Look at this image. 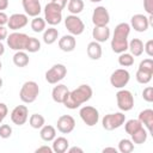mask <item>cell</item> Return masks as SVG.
I'll list each match as a JSON object with an SVG mask.
<instances>
[{
  "label": "cell",
  "instance_id": "7",
  "mask_svg": "<svg viewBox=\"0 0 153 153\" xmlns=\"http://www.w3.org/2000/svg\"><path fill=\"white\" fill-rule=\"evenodd\" d=\"M116 100L117 106L121 111H130L134 108V96L128 90L120 88V91L116 93Z\"/></svg>",
  "mask_w": 153,
  "mask_h": 153
},
{
  "label": "cell",
  "instance_id": "48",
  "mask_svg": "<svg viewBox=\"0 0 153 153\" xmlns=\"http://www.w3.org/2000/svg\"><path fill=\"white\" fill-rule=\"evenodd\" d=\"M102 152H103V153H106V152H114V153H117V148H115V147H105V148H103Z\"/></svg>",
  "mask_w": 153,
  "mask_h": 153
},
{
  "label": "cell",
  "instance_id": "26",
  "mask_svg": "<svg viewBox=\"0 0 153 153\" xmlns=\"http://www.w3.org/2000/svg\"><path fill=\"white\" fill-rule=\"evenodd\" d=\"M29 55L27 53H25L24 50H18L16 51V54L13 55V63L14 66L19 67V68H23V67H26L29 65Z\"/></svg>",
  "mask_w": 153,
  "mask_h": 153
},
{
  "label": "cell",
  "instance_id": "12",
  "mask_svg": "<svg viewBox=\"0 0 153 153\" xmlns=\"http://www.w3.org/2000/svg\"><path fill=\"white\" fill-rule=\"evenodd\" d=\"M110 22V14L104 6H97L92 13V23L94 26H106Z\"/></svg>",
  "mask_w": 153,
  "mask_h": 153
},
{
  "label": "cell",
  "instance_id": "31",
  "mask_svg": "<svg viewBox=\"0 0 153 153\" xmlns=\"http://www.w3.org/2000/svg\"><path fill=\"white\" fill-rule=\"evenodd\" d=\"M152 76H153L152 72H147V71H143V69H140V68H137V72H136V75H135L136 81L139 84H142V85L148 84L152 80Z\"/></svg>",
  "mask_w": 153,
  "mask_h": 153
},
{
  "label": "cell",
  "instance_id": "21",
  "mask_svg": "<svg viewBox=\"0 0 153 153\" xmlns=\"http://www.w3.org/2000/svg\"><path fill=\"white\" fill-rule=\"evenodd\" d=\"M68 92H69V90H68V87L66 85H63V84H56V86H54V88L51 91V98H53V100L55 103L62 104Z\"/></svg>",
  "mask_w": 153,
  "mask_h": 153
},
{
  "label": "cell",
  "instance_id": "1",
  "mask_svg": "<svg viewBox=\"0 0 153 153\" xmlns=\"http://www.w3.org/2000/svg\"><path fill=\"white\" fill-rule=\"evenodd\" d=\"M92 94H93L92 87L90 85L84 84V85H80L79 87L74 88L73 91H69L62 104L67 109L74 110L76 108H79L80 105H82L84 103L88 102L91 99Z\"/></svg>",
  "mask_w": 153,
  "mask_h": 153
},
{
  "label": "cell",
  "instance_id": "2",
  "mask_svg": "<svg viewBox=\"0 0 153 153\" xmlns=\"http://www.w3.org/2000/svg\"><path fill=\"white\" fill-rule=\"evenodd\" d=\"M130 29L131 27L128 23H120L116 25L111 38V49L114 53L121 54L128 49V37Z\"/></svg>",
  "mask_w": 153,
  "mask_h": 153
},
{
  "label": "cell",
  "instance_id": "29",
  "mask_svg": "<svg viewBox=\"0 0 153 153\" xmlns=\"http://www.w3.org/2000/svg\"><path fill=\"white\" fill-rule=\"evenodd\" d=\"M84 1L82 0H69L67 4V10L71 14H79L84 10Z\"/></svg>",
  "mask_w": 153,
  "mask_h": 153
},
{
  "label": "cell",
  "instance_id": "51",
  "mask_svg": "<svg viewBox=\"0 0 153 153\" xmlns=\"http://www.w3.org/2000/svg\"><path fill=\"white\" fill-rule=\"evenodd\" d=\"M91 2H100V1H103V0H90Z\"/></svg>",
  "mask_w": 153,
  "mask_h": 153
},
{
  "label": "cell",
  "instance_id": "43",
  "mask_svg": "<svg viewBox=\"0 0 153 153\" xmlns=\"http://www.w3.org/2000/svg\"><path fill=\"white\" fill-rule=\"evenodd\" d=\"M8 36V30L5 25H0V41L6 39Z\"/></svg>",
  "mask_w": 153,
  "mask_h": 153
},
{
  "label": "cell",
  "instance_id": "10",
  "mask_svg": "<svg viewBox=\"0 0 153 153\" xmlns=\"http://www.w3.org/2000/svg\"><path fill=\"white\" fill-rule=\"evenodd\" d=\"M80 118L87 127H93L98 123L99 121V111L91 105H85L80 109L79 111Z\"/></svg>",
  "mask_w": 153,
  "mask_h": 153
},
{
  "label": "cell",
  "instance_id": "42",
  "mask_svg": "<svg viewBox=\"0 0 153 153\" xmlns=\"http://www.w3.org/2000/svg\"><path fill=\"white\" fill-rule=\"evenodd\" d=\"M7 114H8L7 105L5 103H0V123L5 120V117L7 116Z\"/></svg>",
  "mask_w": 153,
  "mask_h": 153
},
{
  "label": "cell",
  "instance_id": "15",
  "mask_svg": "<svg viewBox=\"0 0 153 153\" xmlns=\"http://www.w3.org/2000/svg\"><path fill=\"white\" fill-rule=\"evenodd\" d=\"M56 128L62 134H69L75 128V120L71 115H62L57 118Z\"/></svg>",
  "mask_w": 153,
  "mask_h": 153
},
{
  "label": "cell",
  "instance_id": "39",
  "mask_svg": "<svg viewBox=\"0 0 153 153\" xmlns=\"http://www.w3.org/2000/svg\"><path fill=\"white\" fill-rule=\"evenodd\" d=\"M142 98L147 103H152L153 102V87L152 86H147L146 88H143V91H142Z\"/></svg>",
  "mask_w": 153,
  "mask_h": 153
},
{
  "label": "cell",
  "instance_id": "30",
  "mask_svg": "<svg viewBox=\"0 0 153 153\" xmlns=\"http://www.w3.org/2000/svg\"><path fill=\"white\" fill-rule=\"evenodd\" d=\"M45 20H44V18H41L39 16H37V17H33V19L31 20V29H32V31L33 32H43L44 30H45Z\"/></svg>",
  "mask_w": 153,
  "mask_h": 153
},
{
  "label": "cell",
  "instance_id": "46",
  "mask_svg": "<svg viewBox=\"0 0 153 153\" xmlns=\"http://www.w3.org/2000/svg\"><path fill=\"white\" fill-rule=\"evenodd\" d=\"M67 152H68V153H82V152H84V149H82V148H80V147L74 146V147H71V148L68 147Z\"/></svg>",
  "mask_w": 153,
  "mask_h": 153
},
{
  "label": "cell",
  "instance_id": "9",
  "mask_svg": "<svg viewBox=\"0 0 153 153\" xmlns=\"http://www.w3.org/2000/svg\"><path fill=\"white\" fill-rule=\"evenodd\" d=\"M27 39H29V36L26 33L17 32V31H13L6 38L7 45L10 47V49L16 50V51H18V50H25Z\"/></svg>",
  "mask_w": 153,
  "mask_h": 153
},
{
  "label": "cell",
  "instance_id": "45",
  "mask_svg": "<svg viewBox=\"0 0 153 153\" xmlns=\"http://www.w3.org/2000/svg\"><path fill=\"white\" fill-rule=\"evenodd\" d=\"M51 2H54L55 5H57L61 10H63L67 6V0H51Z\"/></svg>",
  "mask_w": 153,
  "mask_h": 153
},
{
  "label": "cell",
  "instance_id": "19",
  "mask_svg": "<svg viewBox=\"0 0 153 153\" xmlns=\"http://www.w3.org/2000/svg\"><path fill=\"white\" fill-rule=\"evenodd\" d=\"M142 126L146 127L148 134H152L153 131V110L152 109H145L139 114V118H137Z\"/></svg>",
  "mask_w": 153,
  "mask_h": 153
},
{
  "label": "cell",
  "instance_id": "49",
  "mask_svg": "<svg viewBox=\"0 0 153 153\" xmlns=\"http://www.w3.org/2000/svg\"><path fill=\"white\" fill-rule=\"evenodd\" d=\"M4 53H5V45H4L2 42L0 41V56L4 55Z\"/></svg>",
  "mask_w": 153,
  "mask_h": 153
},
{
  "label": "cell",
  "instance_id": "13",
  "mask_svg": "<svg viewBox=\"0 0 153 153\" xmlns=\"http://www.w3.org/2000/svg\"><path fill=\"white\" fill-rule=\"evenodd\" d=\"M29 23V17L26 14H23V13H13L12 16L8 17V20H7V26L10 30H13V31H17L19 29H23Z\"/></svg>",
  "mask_w": 153,
  "mask_h": 153
},
{
  "label": "cell",
  "instance_id": "4",
  "mask_svg": "<svg viewBox=\"0 0 153 153\" xmlns=\"http://www.w3.org/2000/svg\"><path fill=\"white\" fill-rule=\"evenodd\" d=\"M44 20L51 26H55L62 20V10L54 2H48L44 6Z\"/></svg>",
  "mask_w": 153,
  "mask_h": 153
},
{
  "label": "cell",
  "instance_id": "6",
  "mask_svg": "<svg viewBox=\"0 0 153 153\" xmlns=\"http://www.w3.org/2000/svg\"><path fill=\"white\" fill-rule=\"evenodd\" d=\"M66 74H67L66 66L62 63H56L45 72V80L51 85H56L62 79H65Z\"/></svg>",
  "mask_w": 153,
  "mask_h": 153
},
{
  "label": "cell",
  "instance_id": "20",
  "mask_svg": "<svg viewBox=\"0 0 153 153\" xmlns=\"http://www.w3.org/2000/svg\"><path fill=\"white\" fill-rule=\"evenodd\" d=\"M92 37L98 43H104L110 38V29L106 26H94L92 30Z\"/></svg>",
  "mask_w": 153,
  "mask_h": 153
},
{
  "label": "cell",
  "instance_id": "35",
  "mask_svg": "<svg viewBox=\"0 0 153 153\" xmlns=\"http://www.w3.org/2000/svg\"><path fill=\"white\" fill-rule=\"evenodd\" d=\"M39 49H41V42L36 37H30L29 36V39L26 42L25 50L27 53H37V51H39Z\"/></svg>",
  "mask_w": 153,
  "mask_h": 153
},
{
  "label": "cell",
  "instance_id": "16",
  "mask_svg": "<svg viewBox=\"0 0 153 153\" xmlns=\"http://www.w3.org/2000/svg\"><path fill=\"white\" fill-rule=\"evenodd\" d=\"M130 27H133L137 32H145V31H147V29L149 27L148 17H146L145 14H141V13L134 14L131 17V19H130Z\"/></svg>",
  "mask_w": 153,
  "mask_h": 153
},
{
  "label": "cell",
  "instance_id": "36",
  "mask_svg": "<svg viewBox=\"0 0 153 153\" xmlns=\"http://www.w3.org/2000/svg\"><path fill=\"white\" fill-rule=\"evenodd\" d=\"M118 63L122 67H130L134 65V56L130 53H121L118 56Z\"/></svg>",
  "mask_w": 153,
  "mask_h": 153
},
{
  "label": "cell",
  "instance_id": "52",
  "mask_svg": "<svg viewBox=\"0 0 153 153\" xmlns=\"http://www.w3.org/2000/svg\"><path fill=\"white\" fill-rule=\"evenodd\" d=\"M1 68H2V63H1V61H0V71H1Z\"/></svg>",
  "mask_w": 153,
  "mask_h": 153
},
{
  "label": "cell",
  "instance_id": "27",
  "mask_svg": "<svg viewBox=\"0 0 153 153\" xmlns=\"http://www.w3.org/2000/svg\"><path fill=\"white\" fill-rule=\"evenodd\" d=\"M147 136H148V131H147V129H145V127L142 126V127L139 128L135 133H133V134L130 135V140L133 141V143L142 145V143L146 142Z\"/></svg>",
  "mask_w": 153,
  "mask_h": 153
},
{
  "label": "cell",
  "instance_id": "34",
  "mask_svg": "<svg viewBox=\"0 0 153 153\" xmlns=\"http://www.w3.org/2000/svg\"><path fill=\"white\" fill-rule=\"evenodd\" d=\"M117 151H120L121 153H130L134 151V143L130 139H122L118 142V148Z\"/></svg>",
  "mask_w": 153,
  "mask_h": 153
},
{
  "label": "cell",
  "instance_id": "5",
  "mask_svg": "<svg viewBox=\"0 0 153 153\" xmlns=\"http://www.w3.org/2000/svg\"><path fill=\"white\" fill-rule=\"evenodd\" d=\"M126 122V115L123 112H114V114H108L103 117L102 120V126L105 130H115L123 126Z\"/></svg>",
  "mask_w": 153,
  "mask_h": 153
},
{
  "label": "cell",
  "instance_id": "24",
  "mask_svg": "<svg viewBox=\"0 0 153 153\" xmlns=\"http://www.w3.org/2000/svg\"><path fill=\"white\" fill-rule=\"evenodd\" d=\"M128 49L134 57L141 56L143 53V42L140 38H133L130 42H128Z\"/></svg>",
  "mask_w": 153,
  "mask_h": 153
},
{
  "label": "cell",
  "instance_id": "8",
  "mask_svg": "<svg viewBox=\"0 0 153 153\" xmlns=\"http://www.w3.org/2000/svg\"><path fill=\"white\" fill-rule=\"evenodd\" d=\"M65 26L69 35L73 36H79L84 32L85 30V24L84 22L76 16V14H69L65 18Z\"/></svg>",
  "mask_w": 153,
  "mask_h": 153
},
{
  "label": "cell",
  "instance_id": "41",
  "mask_svg": "<svg viewBox=\"0 0 153 153\" xmlns=\"http://www.w3.org/2000/svg\"><path fill=\"white\" fill-rule=\"evenodd\" d=\"M143 10L148 16H153V0H143Z\"/></svg>",
  "mask_w": 153,
  "mask_h": 153
},
{
  "label": "cell",
  "instance_id": "25",
  "mask_svg": "<svg viewBox=\"0 0 153 153\" xmlns=\"http://www.w3.org/2000/svg\"><path fill=\"white\" fill-rule=\"evenodd\" d=\"M39 136H41V139H42L43 141L50 142V141H53V140L56 137V129H55L53 126L44 124V126L41 128Z\"/></svg>",
  "mask_w": 153,
  "mask_h": 153
},
{
  "label": "cell",
  "instance_id": "28",
  "mask_svg": "<svg viewBox=\"0 0 153 153\" xmlns=\"http://www.w3.org/2000/svg\"><path fill=\"white\" fill-rule=\"evenodd\" d=\"M59 38V31L54 26H50L43 31V42L45 44H53Z\"/></svg>",
  "mask_w": 153,
  "mask_h": 153
},
{
  "label": "cell",
  "instance_id": "22",
  "mask_svg": "<svg viewBox=\"0 0 153 153\" xmlns=\"http://www.w3.org/2000/svg\"><path fill=\"white\" fill-rule=\"evenodd\" d=\"M86 51H87V56L91 60H99L102 57V54H103L100 43H98L96 41H92V42L88 43V45L86 48Z\"/></svg>",
  "mask_w": 153,
  "mask_h": 153
},
{
  "label": "cell",
  "instance_id": "37",
  "mask_svg": "<svg viewBox=\"0 0 153 153\" xmlns=\"http://www.w3.org/2000/svg\"><path fill=\"white\" fill-rule=\"evenodd\" d=\"M139 68L140 69H143V71H147V72H152L153 73V60L151 57L148 59H145L140 62L139 65Z\"/></svg>",
  "mask_w": 153,
  "mask_h": 153
},
{
  "label": "cell",
  "instance_id": "50",
  "mask_svg": "<svg viewBox=\"0 0 153 153\" xmlns=\"http://www.w3.org/2000/svg\"><path fill=\"white\" fill-rule=\"evenodd\" d=\"M2 84H4V81H2V79L0 78V90H1V87H2Z\"/></svg>",
  "mask_w": 153,
  "mask_h": 153
},
{
  "label": "cell",
  "instance_id": "40",
  "mask_svg": "<svg viewBox=\"0 0 153 153\" xmlns=\"http://www.w3.org/2000/svg\"><path fill=\"white\" fill-rule=\"evenodd\" d=\"M143 51H145L149 57L153 56V39H148V41L143 44Z\"/></svg>",
  "mask_w": 153,
  "mask_h": 153
},
{
  "label": "cell",
  "instance_id": "14",
  "mask_svg": "<svg viewBox=\"0 0 153 153\" xmlns=\"http://www.w3.org/2000/svg\"><path fill=\"white\" fill-rule=\"evenodd\" d=\"M29 118V109L26 105H17L11 112V121L16 126H23Z\"/></svg>",
  "mask_w": 153,
  "mask_h": 153
},
{
  "label": "cell",
  "instance_id": "11",
  "mask_svg": "<svg viewBox=\"0 0 153 153\" xmlns=\"http://www.w3.org/2000/svg\"><path fill=\"white\" fill-rule=\"evenodd\" d=\"M130 80V74L124 68L115 69L110 75V84L115 88H123Z\"/></svg>",
  "mask_w": 153,
  "mask_h": 153
},
{
  "label": "cell",
  "instance_id": "44",
  "mask_svg": "<svg viewBox=\"0 0 153 153\" xmlns=\"http://www.w3.org/2000/svg\"><path fill=\"white\" fill-rule=\"evenodd\" d=\"M35 152H36V153H42V152H45V153H53V148L49 147V146H41V147L36 148Z\"/></svg>",
  "mask_w": 153,
  "mask_h": 153
},
{
  "label": "cell",
  "instance_id": "47",
  "mask_svg": "<svg viewBox=\"0 0 153 153\" xmlns=\"http://www.w3.org/2000/svg\"><path fill=\"white\" fill-rule=\"evenodd\" d=\"M8 5H10L8 0H0V11L4 12V11L8 7Z\"/></svg>",
  "mask_w": 153,
  "mask_h": 153
},
{
  "label": "cell",
  "instance_id": "38",
  "mask_svg": "<svg viewBox=\"0 0 153 153\" xmlns=\"http://www.w3.org/2000/svg\"><path fill=\"white\" fill-rule=\"evenodd\" d=\"M12 135V127L10 124H1L0 126V137L8 139Z\"/></svg>",
  "mask_w": 153,
  "mask_h": 153
},
{
  "label": "cell",
  "instance_id": "33",
  "mask_svg": "<svg viewBox=\"0 0 153 153\" xmlns=\"http://www.w3.org/2000/svg\"><path fill=\"white\" fill-rule=\"evenodd\" d=\"M124 124V130H126V133L127 134H129V135H131L133 133H135L139 128H141L142 127V123L139 121V120H128L127 122H124L123 123Z\"/></svg>",
  "mask_w": 153,
  "mask_h": 153
},
{
  "label": "cell",
  "instance_id": "3",
  "mask_svg": "<svg viewBox=\"0 0 153 153\" xmlns=\"http://www.w3.org/2000/svg\"><path fill=\"white\" fill-rule=\"evenodd\" d=\"M38 94H39V86L36 81H32V80L25 81L22 85L20 91H19V98L25 104L33 103L37 99Z\"/></svg>",
  "mask_w": 153,
  "mask_h": 153
},
{
  "label": "cell",
  "instance_id": "23",
  "mask_svg": "<svg viewBox=\"0 0 153 153\" xmlns=\"http://www.w3.org/2000/svg\"><path fill=\"white\" fill-rule=\"evenodd\" d=\"M68 147H69V142L63 136H59V137H55L53 140L51 148H53L54 153H65V152H67Z\"/></svg>",
  "mask_w": 153,
  "mask_h": 153
},
{
  "label": "cell",
  "instance_id": "32",
  "mask_svg": "<svg viewBox=\"0 0 153 153\" xmlns=\"http://www.w3.org/2000/svg\"><path fill=\"white\" fill-rule=\"evenodd\" d=\"M29 123L33 129H41L45 124V120L39 114H32L29 118Z\"/></svg>",
  "mask_w": 153,
  "mask_h": 153
},
{
  "label": "cell",
  "instance_id": "18",
  "mask_svg": "<svg viewBox=\"0 0 153 153\" xmlns=\"http://www.w3.org/2000/svg\"><path fill=\"white\" fill-rule=\"evenodd\" d=\"M76 47V39L73 35H63L59 39V48L65 53H71Z\"/></svg>",
  "mask_w": 153,
  "mask_h": 153
},
{
  "label": "cell",
  "instance_id": "17",
  "mask_svg": "<svg viewBox=\"0 0 153 153\" xmlns=\"http://www.w3.org/2000/svg\"><path fill=\"white\" fill-rule=\"evenodd\" d=\"M22 5L27 17H37L42 11L39 0H22Z\"/></svg>",
  "mask_w": 153,
  "mask_h": 153
}]
</instances>
